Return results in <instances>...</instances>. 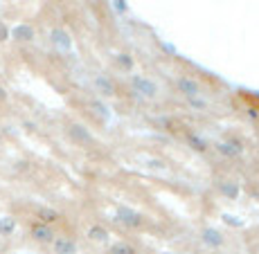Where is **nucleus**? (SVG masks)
I'll list each match as a JSON object with an SVG mask.
<instances>
[{
  "label": "nucleus",
  "mask_w": 259,
  "mask_h": 254,
  "mask_svg": "<svg viewBox=\"0 0 259 254\" xmlns=\"http://www.w3.org/2000/svg\"><path fill=\"white\" fill-rule=\"evenodd\" d=\"M176 90L181 92L183 97L194 99V97H198V94H201V83H198L196 79H192V77H181L176 81Z\"/></svg>",
  "instance_id": "obj_2"
},
{
  "label": "nucleus",
  "mask_w": 259,
  "mask_h": 254,
  "mask_svg": "<svg viewBox=\"0 0 259 254\" xmlns=\"http://www.w3.org/2000/svg\"><path fill=\"white\" fill-rule=\"evenodd\" d=\"M217 148L228 158H235V156H239V153L243 151V146H241L239 139H221V142L217 144Z\"/></svg>",
  "instance_id": "obj_8"
},
{
  "label": "nucleus",
  "mask_w": 259,
  "mask_h": 254,
  "mask_svg": "<svg viewBox=\"0 0 259 254\" xmlns=\"http://www.w3.org/2000/svg\"><path fill=\"white\" fill-rule=\"evenodd\" d=\"M52 43H54V47L59 49V52H68V49L72 47V41H70V34L66 32V29H52Z\"/></svg>",
  "instance_id": "obj_6"
},
{
  "label": "nucleus",
  "mask_w": 259,
  "mask_h": 254,
  "mask_svg": "<svg viewBox=\"0 0 259 254\" xmlns=\"http://www.w3.org/2000/svg\"><path fill=\"white\" fill-rule=\"evenodd\" d=\"M54 254H77V243L68 236H59L52 241Z\"/></svg>",
  "instance_id": "obj_7"
},
{
  "label": "nucleus",
  "mask_w": 259,
  "mask_h": 254,
  "mask_svg": "<svg viewBox=\"0 0 259 254\" xmlns=\"http://www.w3.org/2000/svg\"><path fill=\"white\" fill-rule=\"evenodd\" d=\"M29 232H32V238H34V241H38V243H52V241H54L52 227L46 225V223H34Z\"/></svg>",
  "instance_id": "obj_5"
},
{
  "label": "nucleus",
  "mask_w": 259,
  "mask_h": 254,
  "mask_svg": "<svg viewBox=\"0 0 259 254\" xmlns=\"http://www.w3.org/2000/svg\"><path fill=\"white\" fill-rule=\"evenodd\" d=\"M88 238H91L93 243H108V230L102 225H93L91 230H88Z\"/></svg>",
  "instance_id": "obj_11"
},
{
  "label": "nucleus",
  "mask_w": 259,
  "mask_h": 254,
  "mask_svg": "<svg viewBox=\"0 0 259 254\" xmlns=\"http://www.w3.org/2000/svg\"><path fill=\"white\" fill-rule=\"evenodd\" d=\"M72 135L79 137V139H86V142H91V135H88L86 131H81V126H72Z\"/></svg>",
  "instance_id": "obj_17"
},
{
  "label": "nucleus",
  "mask_w": 259,
  "mask_h": 254,
  "mask_svg": "<svg viewBox=\"0 0 259 254\" xmlns=\"http://www.w3.org/2000/svg\"><path fill=\"white\" fill-rule=\"evenodd\" d=\"M117 221L124 223L126 227H140L142 225V214H138L136 209L126 207V205H119L117 207Z\"/></svg>",
  "instance_id": "obj_3"
},
{
  "label": "nucleus",
  "mask_w": 259,
  "mask_h": 254,
  "mask_svg": "<svg viewBox=\"0 0 259 254\" xmlns=\"http://www.w3.org/2000/svg\"><path fill=\"white\" fill-rule=\"evenodd\" d=\"M160 254H178V252H160Z\"/></svg>",
  "instance_id": "obj_21"
},
{
  "label": "nucleus",
  "mask_w": 259,
  "mask_h": 254,
  "mask_svg": "<svg viewBox=\"0 0 259 254\" xmlns=\"http://www.w3.org/2000/svg\"><path fill=\"white\" fill-rule=\"evenodd\" d=\"M201 241L205 243L210 250H219V247L226 243V238H223V234L219 230H214V227H205V230L201 232Z\"/></svg>",
  "instance_id": "obj_4"
},
{
  "label": "nucleus",
  "mask_w": 259,
  "mask_h": 254,
  "mask_svg": "<svg viewBox=\"0 0 259 254\" xmlns=\"http://www.w3.org/2000/svg\"><path fill=\"white\" fill-rule=\"evenodd\" d=\"M95 88H97L102 94H106V97H113V94H115V83H113L108 77H97L95 79Z\"/></svg>",
  "instance_id": "obj_10"
},
{
  "label": "nucleus",
  "mask_w": 259,
  "mask_h": 254,
  "mask_svg": "<svg viewBox=\"0 0 259 254\" xmlns=\"http://www.w3.org/2000/svg\"><path fill=\"white\" fill-rule=\"evenodd\" d=\"M189 144H192L196 151H207V142L203 137H198L196 133H192V135H189Z\"/></svg>",
  "instance_id": "obj_15"
},
{
  "label": "nucleus",
  "mask_w": 259,
  "mask_h": 254,
  "mask_svg": "<svg viewBox=\"0 0 259 254\" xmlns=\"http://www.w3.org/2000/svg\"><path fill=\"white\" fill-rule=\"evenodd\" d=\"M7 38H9V27L3 21H0V43H5Z\"/></svg>",
  "instance_id": "obj_18"
},
{
  "label": "nucleus",
  "mask_w": 259,
  "mask_h": 254,
  "mask_svg": "<svg viewBox=\"0 0 259 254\" xmlns=\"http://www.w3.org/2000/svg\"><path fill=\"white\" fill-rule=\"evenodd\" d=\"M131 86H133V90L144 99H156L158 97V83L153 81V79L144 77V74H133Z\"/></svg>",
  "instance_id": "obj_1"
},
{
  "label": "nucleus",
  "mask_w": 259,
  "mask_h": 254,
  "mask_svg": "<svg viewBox=\"0 0 259 254\" xmlns=\"http://www.w3.org/2000/svg\"><path fill=\"white\" fill-rule=\"evenodd\" d=\"M111 254H138L136 247L128 245V243H117V245L111 247Z\"/></svg>",
  "instance_id": "obj_14"
},
{
  "label": "nucleus",
  "mask_w": 259,
  "mask_h": 254,
  "mask_svg": "<svg viewBox=\"0 0 259 254\" xmlns=\"http://www.w3.org/2000/svg\"><path fill=\"white\" fill-rule=\"evenodd\" d=\"M14 232H16V218L0 216V236H12Z\"/></svg>",
  "instance_id": "obj_12"
},
{
  "label": "nucleus",
  "mask_w": 259,
  "mask_h": 254,
  "mask_svg": "<svg viewBox=\"0 0 259 254\" xmlns=\"http://www.w3.org/2000/svg\"><path fill=\"white\" fill-rule=\"evenodd\" d=\"M36 216H38V221L41 223H54V221H59V212H54V209H50V207H41V209H36Z\"/></svg>",
  "instance_id": "obj_13"
},
{
  "label": "nucleus",
  "mask_w": 259,
  "mask_h": 254,
  "mask_svg": "<svg viewBox=\"0 0 259 254\" xmlns=\"http://www.w3.org/2000/svg\"><path fill=\"white\" fill-rule=\"evenodd\" d=\"M9 36L16 38V41H32L34 38V27L32 25H27V23L16 25L14 29H9Z\"/></svg>",
  "instance_id": "obj_9"
},
{
  "label": "nucleus",
  "mask_w": 259,
  "mask_h": 254,
  "mask_svg": "<svg viewBox=\"0 0 259 254\" xmlns=\"http://www.w3.org/2000/svg\"><path fill=\"white\" fill-rule=\"evenodd\" d=\"M5 99H7V90H5V88L0 86V101H5Z\"/></svg>",
  "instance_id": "obj_20"
},
{
  "label": "nucleus",
  "mask_w": 259,
  "mask_h": 254,
  "mask_svg": "<svg viewBox=\"0 0 259 254\" xmlns=\"http://www.w3.org/2000/svg\"><path fill=\"white\" fill-rule=\"evenodd\" d=\"M117 66H122L124 70H131V66H133V61H131V59H128V57H126V54H119V57H117Z\"/></svg>",
  "instance_id": "obj_16"
},
{
  "label": "nucleus",
  "mask_w": 259,
  "mask_h": 254,
  "mask_svg": "<svg viewBox=\"0 0 259 254\" xmlns=\"http://www.w3.org/2000/svg\"><path fill=\"white\" fill-rule=\"evenodd\" d=\"M223 191H226V193H230V196H232V198H235V196H237V193H239V189H237L235 185H228V187H223Z\"/></svg>",
  "instance_id": "obj_19"
}]
</instances>
